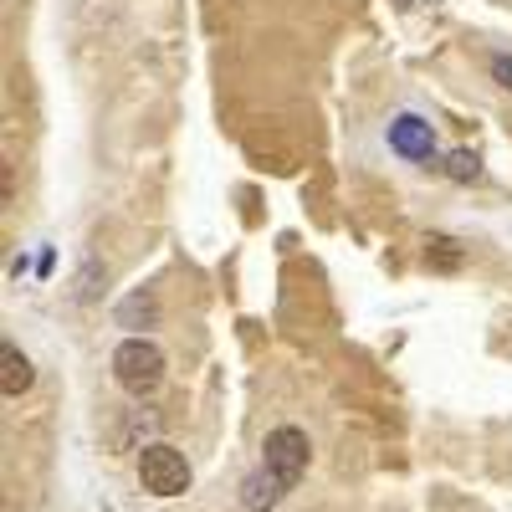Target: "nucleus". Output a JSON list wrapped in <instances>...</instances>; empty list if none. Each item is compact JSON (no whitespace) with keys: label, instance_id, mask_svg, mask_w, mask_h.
I'll return each mask as SVG.
<instances>
[{"label":"nucleus","instance_id":"f257e3e1","mask_svg":"<svg viewBox=\"0 0 512 512\" xmlns=\"http://www.w3.org/2000/svg\"><path fill=\"white\" fill-rule=\"evenodd\" d=\"M113 379H118L123 395L149 400L164 384V354H159L154 338H123V344L113 349Z\"/></svg>","mask_w":512,"mask_h":512},{"label":"nucleus","instance_id":"f03ea898","mask_svg":"<svg viewBox=\"0 0 512 512\" xmlns=\"http://www.w3.org/2000/svg\"><path fill=\"white\" fill-rule=\"evenodd\" d=\"M190 461L180 446H169V441H149L139 451V487L149 497H185L190 492Z\"/></svg>","mask_w":512,"mask_h":512},{"label":"nucleus","instance_id":"7ed1b4c3","mask_svg":"<svg viewBox=\"0 0 512 512\" xmlns=\"http://www.w3.org/2000/svg\"><path fill=\"white\" fill-rule=\"evenodd\" d=\"M308 456H313L308 431H297V425H277V431L267 436V446H262V472L282 492H292L297 482H303V472H308Z\"/></svg>","mask_w":512,"mask_h":512},{"label":"nucleus","instance_id":"20e7f679","mask_svg":"<svg viewBox=\"0 0 512 512\" xmlns=\"http://www.w3.org/2000/svg\"><path fill=\"white\" fill-rule=\"evenodd\" d=\"M390 149L400 154V159H410V164H425L436 154V128L425 123L420 113H400L395 123H390Z\"/></svg>","mask_w":512,"mask_h":512},{"label":"nucleus","instance_id":"39448f33","mask_svg":"<svg viewBox=\"0 0 512 512\" xmlns=\"http://www.w3.org/2000/svg\"><path fill=\"white\" fill-rule=\"evenodd\" d=\"M31 359L16 349V344H6L0 349V390H6V400H21L26 390H31Z\"/></svg>","mask_w":512,"mask_h":512},{"label":"nucleus","instance_id":"423d86ee","mask_svg":"<svg viewBox=\"0 0 512 512\" xmlns=\"http://www.w3.org/2000/svg\"><path fill=\"white\" fill-rule=\"evenodd\" d=\"M241 502H246V512H272V507L282 502V487H277L267 472H256V477L241 482Z\"/></svg>","mask_w":512,"mask_h":512},{"label":"nucleus","instance_id":"0eeeda50","mask_svg":"<svg viewBox=\"0 0 512 512\" xmlns=\"http://www.w3.org/2000/svg\"><path fill=\"white\" fill-rule=\"evenodd\" d=\"M425 267L456 272V267H461V241H456V236H425Z\"/></svg>","mask_w":512,"mask_h":512},{"label":"nucleus","instance_id":"6e6552de","mask_svg":"<svg viewBox=\"0 0 512 512\" xmlns=\"http://www.w3.org/2000/svg\"><path fill=\"white\" fill-rule=\"evenodd\" d=\"M154 313H159V308H154V297H149V292H134V297H128V303L118 308V323H123V328H139V323L149 328Z\"/></svg>","mask_w":512,"mask_h":512},{"label":"nucleus","instance_id":"1a4fd4ad","mask_svg":"<svg viewBox=\"0 0 512 512\" xmlns=\"http://www.w3.org/2000/svg\"><path fill=\"white\" fill-rule=\"evenodd\" d=\"M446 169H451V180H477V175H482V159H477V154H466V149H456Z\"/></svg>","mask_w":512,"mask_h":512},{"label":"nucleus","instance_id":"9d476101","mask_svg":"<svg viewBox=\"0 0 512 512\" xmlns=\"http://www.w3.org/2000/svg\"><path fill=\"white\" fill-rule=\"evenodd\" d=\"M492 77L502 82V88H512V57H497V62H492Z\"/></svg>","mask_w":512,"mask_h":512}]
</instances>
